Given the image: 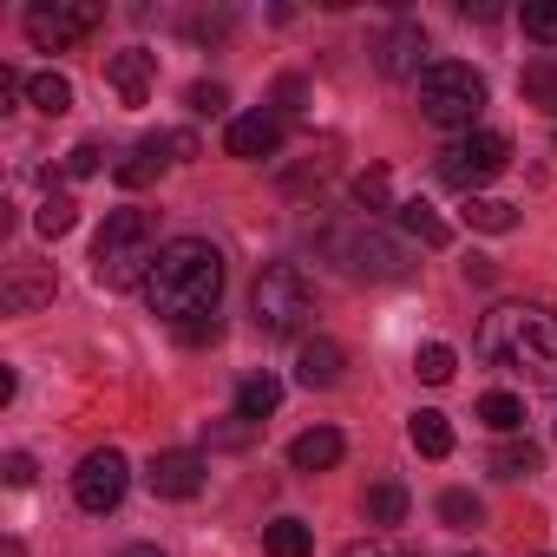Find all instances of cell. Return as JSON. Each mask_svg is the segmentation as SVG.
I'll use <instances>...</instances> for the list:
<instances>
[{
  "mask_svg": "<svg viewBox=\"0 0 557 557\" xmlns=\"http://www.w3.org/2000/svg\"><path fill=\"white\" fill-rule=\"evenodd\" d=\"M479 355L524 381L531 394H557V315L537 302H498L479 322Z\"/></svg>",
  "mask_w": 557,
  "mask_h": 557,
  "instance_id": "cell-1",
  "label": "cell"
},
{
  "mask_svg": "<svg viewBox=\"0 0 557 557\" xmlns=\"http://www.w3.org/2000/svg\"><path fill=\"white\" fill-rule=\"evenodd\" d=\"M216 296H223V256H216V243H203V236H171L164 256H158L151 275H145L151 315H164L171 329H184V322H197V315H216Z\"/></svg>",
  "mask_w": 557,
  "mask_h": 557,
  "instance_id": "cell-2",
  "label": "cell"
},
{
  "mask_svg": "<svg viewBox=\"0 0 557 557\" xmlns=\"http://www.w3.org/2000/svg\"><path fill=\"white\" fill-rule=\"evenodd\" d=\"M158 256H164L158 216L151 210H112L106 230L92 236V283L99 289H145V275H151Z\"/></svg>",
  "mask_w": 557,
  "mask_h": 557,
  "instance_id": "cell-3",
  "label": "cell"
},
{
  "mask_svg": "<svg viewBox=\"0 0 557 557\" xmlns=\"http://www.w3.org/2000/svg\"><path fill=\"white\" fill-rule=\"evenodd\" d=\"M413 99H420V119H426V125L472 132V119L485 112V73H479V66H466V60H440V66H426V73H420Z\"/></svg>",
  "mask_w": 557,
  "mask_h": 557,
  "instance_id": "cell-4",
  "label": "cell"
},
{
  "mask_svg": "<svg viewBox=\"0 0 557 557\" xmlns=\"http://www.w3.org/2000/svg\"><path fill=\"white\" fill-rule=\"evenodd\" d=\"M309 315H315V283L296 262H269L256 275V289H249V322L262 335H302Z\"/></svg>",
  "mask_w": 557,
  "mask_h": 557,
  "instance_id": "cell-5",
  "label": "cell"
},
{
  "mask_svg": "<svg viewBox=\"0 0 557 557\" xmlns=\"http://www.w3.org/2000/svg\"><path fill=\"white\" fill-rule=\"evenodd\" d=\"M329 262H342V275H355V283H400L407 275V249L381 230V223H342L322 236Z\"/></svg>",
  "mask_w": 557,
  "mask_h": 557,
  "instance_id": "cell-6",
  "label": "cell"
},
{
  "mask_svg": "<svg viewBox=\"0 0 557 557\" xmlns=\"http://www.w3.org/2000/svg\"><path fill=\"white\" fill-rule=\"evenodd\" d=\"M511 164V138L505 132H466L459 145H446L440 151V184H453V190H466V197H479V184H492L498 171Z\"/></svg>",
  "mask_w": 557,
  "mask_h": 557,
  "instance_id": "cell-7",
  "label": "cell"
},
{
  "mask_svg": "<svg viewBox=\"0 0 557 557\" xmlns=\"http://www.w3.org/2000/svg\"><path fill=\"white\" fill-rule=\"evenodd\" d=\"M106 21V8H92V0H40V8H27V40L40 47V53H66L73 40H86L92 27Z\"/></svg>",
  "mask_w": 557,
  "mask_h": 557,
  "instance_id": "cell-8",
  "label": "cell"
},
{
  "mask_svg": "<svg viewBox=\"0 0 557 557\" xmlns=\"http://www.w3.org/2000/svg\"><path fill=\"white\" fill-rule=\"evenodd\" d=\"M125 485H132V466H125V453H119V446L86 453V459H79V472H73V498H79V511H92V518L119 511Z\"/></svg>",
  "mask_w": 557,
  "mask_h": 557,
  "instance_id": "cell-9",
  "label": "cell"
},
{
  "mask_svg": "<svg viewBox=\"0 0 557 557\" xmlns=\"http://www.w3.org/2000/svg\"><path fill=\"white\" fill-rule=\"evenodd\" d=\"M53 289H60L53 262L14 256V262H8V283H0V309H8V315H34L40 302H53Z\"/></svg>",
  "mask_w": 557,
  "mask_h": 557,
  "instance_id": "cell-10",
  "label": "cell"
},
{
  "mask_svg": "<svg viewBox=\"0 0 557 557\" xmlns=\"http://www.w3.org/2000/svg\"><path fill=\"white\" fill-rule=\"evenodd\" d=\"M203 453H184V446H171V453H151V466H145V485H151V498H197L203 492Z\"/></svg>",
  "mask_w": 557,
  "mask_h": 557,
  "instance_id": "cell-11",
  "label": "cell"
},
{
  "mask_svg": "<svg viewBox=\"0 0 557 557\" xmlns=\"http://www.w3.org/2000/svg\"><path fill=\"white\" fill-rule=\"evenodd\" d=\"M223 145H230V158H275V151H283V112H243V119H230Z\"/></svg>",
  "mask_w": 557,
  "mask_h": 557,
  "instance_id": "cell-12",
  "label": "cell"
},
{
  "mask_svg": "<svg viewBox=\"0 0 557 557\" xmlns=\"http://www.w3.org/2000/svg\"><path fill=\"white\" fill-rule=\"evenodd\" d=\"M374 60H381L387 79H420V73H426V27H420V21H400V27L374 47Z\"/></svg>",
  "mask_w": 557,
  "mask_h": 557,
  "instance_id": "cell-13",
  "label": "cell"
},
{
  "mask_svg": "<svg viewBox=\"0 0 557 557\" xmlns=\"http://www.w3.org/2000/svg\"><path fill=\"white\" fill-rule=\"evenodd\" d=\"M151 79H158V53H145V47H125V53L106 60V86L119 92V106H145Z\"/></svg>",
  "mask_w": 557,
  "mask_h": 557,
  "instance_id": "cell-14",
  "label": "cell"
},
{
  "mask_svg": "<svg viewBox=\"0 0 557 557\" xmlns=\"http://www.w3.org/2000/svg\"><path fill=\"white\" fill-rule=\"evenodd\" d=\"M164 164H171V138H164V132H151V138H138V145L112 164V177H119L125 190H138V184H151Z\"/></svg>",
  "mask_w": 557,
  "mask_h": 557,
  "instance_id": "cell-15",
  "label": "cell"
},
{
  "mask_svg": "<svg viewBox=\"0 0 557 557\" xmlns=\"http://www.w3.org/2000/svg\"><path fill=\"white\" fill-rule=\"evenodd\" d=\"M342 368H348V355H342V342H329V335L302 342V355H296V381H302V387H335Z\"/></svg>",
  "mask_w": 557,
  "mask_h": 557,
  "instance_id": "cell-16",
  "label": "cell"
},
{
  "mask_svg": "<svg viewBox=\"0 0 557 557\" xmlns=\"http://www.w3.org/2000/svg\"><path fill=\"white\" fill-rule=\"evenodd\" d=\"M342 453H348V440H342L335 426H309V433H296L289 466H296V472H329V466H342Z\"/></svg>",
  "mask_w": 557,
  "mask_h": 557,
  "instance_id": "cell-17",
  "label": "cell"
},
{
  "mask_svg": "<svg viewBox=\"0 0 557 557\" xmlns=\"http://www.w3.org/2000/svg\"><path fill=\"white\" fill-rule=\"evenodd\" d=\"M275 407H283V381H275V374H243V381H236V413H243V420L262 426Z\"/></svg>",
  "mask_w": 557,
  "mask_h": 557,
  "instance_id": "cell-18",
  "label": "cell"
},
{
  "mask_svg": "<svg viewBox=\"0 0 557 557\" xmlns=\"http://www.w3.org/2000/svg\"><path fill=\"white\" fill-rule=\"evenodd\" d=\"M518 92H524V106H537V112L557 119V53H537V60L518 73Z\"/></svg>",
  "mask_w": 557,
  "mask_h": 557,
  "instance_id": "cell-19",
  "label": "cell"
},
{
  "mask_svg": "<svg viewBox=\"0 0 557 557\" xmlns=\"http://www.w3.org/2000/svg\"><path fill=\"white\" fill-rule=\"evenodd\" d=\"M407 440H413L420 459H446V453H453V426H446V413H433V407H420V413L407 420Z\"/></svg>",
  "mask_w": 557,
  "mask_h": 557,
  "instance_id": "cell-20",
  "label": "cell"
},
{
  "mask_svg": "<svg viewBox=\"0 0 557 557\" xmlns=\"http://www.w3.org/2000/svg\"><path fill=\"white\" fill-rule=\"evenodd\" d=\"M472 230H485V236H505V230H518V203H505V197H466V210H459Z\"/></svg>",
  "mask_w": 557,
  "mask_h": 557,
  "instance_id": "cell-21",
  "label": "cell"
},
{
  "mask_svg": "<svg viewBox=\"0 0 557 557\" xmlns=\"http://www.w3.org/2000/svg\"><path fill=\"white\" fill-rule=\"evenodd\" d=\"M27 99H34V112L60 119V112H73V79L66 73H34L27 79Z\"/></svg>",
  "mask_w": 557,
  "mask_h": 557,
  "instance_id": "cell-22",
  "label": "cell"
},
{
  "mask_svg": "<svg viewBox=\"0 0 557 557\" xmlns=\"http://www.w3.org/2000/svg\"><path fill=\"white\" fill-rule=\"evenodd\" d=\"M361 518H368V524H400V518H407V485H394V479L368 485V498H361Z\"/></svg>",
  "mask_w": 557,
  "mask_h": 557,
  "instance_id": "cell-23",
  "label": "cell"
},
{
  "mask_svg": "<svg viewBox=\"0 0 557 557\" xmlns=\"http://www.w3.org/2000/svg\"><path fill=\"white\" fill-rule=\"evenodd\" d=\"M262 544H269V557H309V550H315V531H309L302 518H275V524L262 531Z\"/></svg>",
  "mask_w": 557,
  "mask_h": 557,
  "instance_id": "cell-24",
  "label": "cell"
},
{
  "mask_svg": "<svg viewBox=\"0 0 557 557\" xmlns=\"http://www.w3.org/2000/svg\"><path fill=\"white\" fill-rule=\"evenodd\" d=\"M73 223H79L73 190H47V197H40V210H34V230H40V236H66Z\"/></svg>",
  "mask_w": 557,
  "mask_h": 557,
  "instance_id": "cell-25",
  "label": "cell"
},
{
  "mask_svg": "<svg viewBox=\"0 0 557 557\" xmlns=\"http://www.w3.org/2000/svg\"><path fill=\"white\" fill-rule=\"evenodd\" d=\"M544 466V446H531V440H505L498 453H492V472L498 479H531Z\"/></svg>",
  "mask_w": 557,
  "mask_h": 557,
  "instance_id": "cell-26",
  "label": "cell"
},
{
  "mask_svg": "<svg viewBox=\"0 0 557 557\" xmlns=\"http://www.w3.org/2000/svg\"><path fill=\"white\" fill-rule=\"evenodd\" d=\"M400 223H407V236H420L426 249H446V243H453V230H446V223L433 216V203H420V197L400 203Z\"/></svg>",
  "mask_w": 557,
  "mask_h": 557,
  "instance_id": "cell-27",
  "label": "cell"
},
{
  "mask_svg": "<svg viewBox=\"0 0 557 557\" xmlns=\"http://www.w3.org/2000/svg\"><path fill=\"white\" fill-rule=\"evenodd\" d=\"M440 524H446V531H479V524H485V505L453 485V492H440Z\"/></svg>",
  "mask_w": 557,
  "mask_h": 557,
  "instance_id": "cell-28",
  "label": "cell"
},
{
  "mask_svg": "<svg viewBox=\"0 0 557 557\" xmlns=\"http://www.w3.org/2000/svg\"><path fill=\"white\" fill-rule=\"evenodd\" d=\"M479 420L511 440V433L524 426V400H518V394H485V400H479Z\"/></svg>",
  "mask_w": 557,
  "mask_h": 557,
  "instance_id": "cell-29",
  "label": "cell"
},
{
  "mask_svg": "<svg viewBox=\"0 0 557 557\" xmlns=\"http://www.w3.org/2000/svg\"><path fill=\"white\" fill-rule=\"evenodd\" d=\"M355 203H361V210H394V177H387V164H368V171L355 177Z\"/></svg>",
  "mask_w": 557,
  "mask_h": 557,
  "instance_id": "cell-30",
  "label": "cell"
},
{
  "mask_svg": "<svg viewBox=\"0 0 557 557\" xmlns=\"http://www.w3.org/2000/svg\"><path fill=\"white\" fill-rule=\"evenodd\" d=\"M453 368H459V355H453L446 342H426V348L413 355V374H420L426 387H446V381H453Z\"/></svg>",
  "mask_w": 557,
  "mask_h": 557,
  "instance_id": "cell-31",
  "label": "cell"
},
{
  "mask_svg": "<svg viewBox=\"0 0 557 557\" xmlns=\"http://www.w3.org/2000/svg\"><path fill=\"white\" fill-rule=\"evenodd\" d=\"M524 34L531 40H544V47H557V0H524Z\"/></svg>",
  "mask_w": 557,
  "mask_h": 557,
  "instance_id": "cell-32",
  "label": "cell"
},
{
  "mask_svg": "<svg viewBox=\"0 0 557 557\" xmlns=\"http://www.w3.org/2000/svg\"><path fill=\"white\" fill-rule=\"evenodd\" d=\"M184 106H190V112H197V119H216V112H223V106H230V92H223V86H216V79H197V86H190V92H184Z\"/></svg>",
  "mask_w": 557,
  "mask_h": 557,
  "instance_id": "cell-33",
  "label": "cell"
},
{
  "mask_svg": "<svg viewBox=\"0 0 557 557\" xmlns=\"http://www.w3.org/2000/svg\"><path fill=\"white\" fill-rule=\"evenodd\" d=\"M203 440H210V446H249V440H256V420H243V413H230V420H216V426H203Z\"/></svg>",
  "mask_w": 557,
  "mask_h": 557,
  "instance_id": "cell-34",
  "label": "cell"
},
{
  "mask_svg": "<svg viewBox=\"0 0 557 557\" xmlns=\"http://www.w3.org/2000/svg\"><path fill=\"white\" fill-rule=\"evenodd\" d=\"M106 171V151L99 145H73L66 151V177H99Z\"/></svg>",
  "mask_w": 557,
  "mask_h": 557,
  "instance_id": "cell-35",
  "label": "cell"
},
{
  "mask_svg": "<svg viewBox=\"0 0 557 557\" xmlns=\"http://www.w3.org/2000/svg\"><path fill=\"white\" fill-rule=\"evenodd\" d=\"M335 557H407L400 544H387V537H355V544H342Z\"/></svg>",
  "mask_w": 557,
  "mask_h": 557,
  "instance_id": "cell-36",
  "label": "cell"
},
{
  "mask_svg": "<svg viewBox=\"0 0 557 557\" xmlns=\"http://www.w3.org/2000/svg\"><path fill=\"white\" fill-rule=\"evenodd\" d=\"M0 479H8L14 492H27V485H34V459H27V453H8V459H0Z\"/></svg>",
  "mask_w": 557,
  "mask_h": 557,
  "instance_id": "cell-37",
  "label": "cell"
},
{
  "mask_svg": "<svg viewBox=\"0 0 557 557\" xmlns=\"http://www.w3.org/2000/svg\"><path fill=\"white\" fill-rule=\"evenodd\" d=\"M275 99H283V112L296 119V112H309V86L302 79H283V86H275Z\"/></svg>",
  "mask_w": 557,
  "mask_h": 557,
  "instance_id": "cell-38",
  "label": "cell"
},
{
  "mask_svg": "<svg viewBox=\"0 0 557 557\" xmlns=\"http://www.w3.org/2000/svg\"><path fill=\"white\" fill-rule=\"evenodd\" d=\"M177 335H184V342H216V335H223V322H216V315H197V322H184Z\"/></svg>",
  "mask_w": 557,
  "mask_h": 557,
  "instance_id": "cell-39",
  "label": "cell"
},
{
  "mask_svg": "<svg viewBox=\"0 0 557 557\" xmlns=\"http://www.w3.org/2000/svg\"><path fill=\"white\" fill-rule=\"evenodd\" d=\"M14 92H21V73H14V66H0V112L14 106Z\"/></svg>",
  "mask_w": 557,
  "mask_h": 557,
  "instance_id": "cell-40",
  "label": "cell"
},
{
  "mask_svg": "<svg viewBox=\"0 0 557 557\" xmlns=\"http://www.w3.org/2000/svg\"><path fill=\"white\" fill-rule=\"evenodd\" d=\"M459 269H466V283H492V262H485V256H466Z\"/></svg>",
  "mask_w": 557,
  "mask_h": 557,
  "instance_id": "cell-41",
  "label": "cell"
},
{
  "mask_svg": "<svg viewBox=\"0 0 557 557\" xmlns=\"http://www.w3.org/2000/svg\"><path fill=\"white\" fill-rule=\"evenodd\" d=\"M119 557H164V550H158V544H125Z\"/></svg>",
  "mask_w": 557,
  "mask_h": 557,
  "instance_id": "cell-42",
  "label": "cell"
},
{
  "mask_svg": "<svg viewBox=\"0 0 557 557\" xmlns=\"http://www.w3.org/2000/svg\"><path fill=\"white\" fill-rule=\"evenodd\" d=\"M0 557H27V544H21V537H8V544H0Z\"/></svg>",
  "mask_w": 557,
  "mask_h": 557,
  "instance_id": "cell-43",
  "label": "cell"
}]
</instances>
